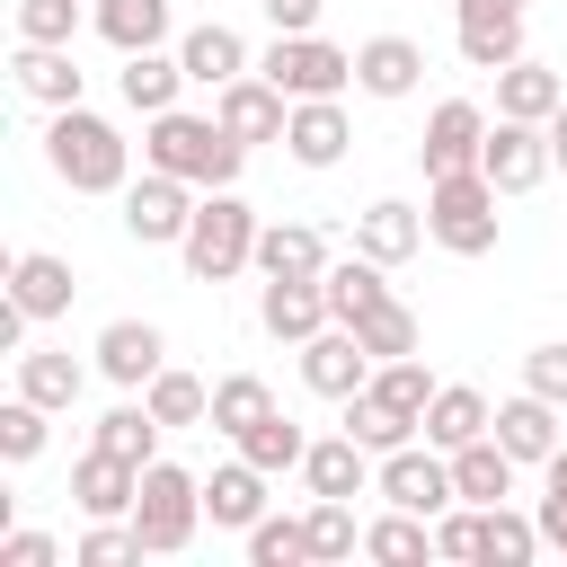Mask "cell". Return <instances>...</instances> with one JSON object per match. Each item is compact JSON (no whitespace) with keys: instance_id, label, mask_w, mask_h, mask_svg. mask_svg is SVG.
<instances>
[{"instance_id":"cell-12","label":"cell","mask_w":567,"mask_h":567,"mask_svg":"<svg viewBox=\"0 0 567 567\" xmlns=\"http://www.w3.org/2000/svg\"><path fill=\"white\" fill-rule=\"evenodd\" d=\"M301 381H310L319 399H337V408H346V399H354V390L372 381V346H363V337H354L346 319H328V328H319V337L301 346Z\"/></svg>"},{"instance_id":"cell-53","label":"cell","mask_w":567,"mask_h":567,"mask_svg":"<svg viewBox=\"0 0 567 567\" xmlns=\"http://www.w3.org/2000/svg\"><path fill=\"white\" fill-rule=\"evenodd\" d=\"M452 9H523V0H452Z\"/></svg>"},{"instance_id":"cell-29","label":"cell","mask_w":567,"mask_h":567,"mask_svg":"<svg viewBox=\"0 0 567 567\" xmlns=\"http://www.w3.org/2000/svg\"><path fill=\"white\" fill-rule=\"evenodd\" d=\"M558 97H567V80H558L549 62H532V53L496 71V115H523V124H549V115H558Z\"/></svg>"},{"instance_id":"cell-4","label":"cell","mask_w":567,"mask_h":567,"mask_svg":"<svg viewBox=\"0 0 567 567\" xmlns=\"http://www.w3.org/2000/svg\"><path fill=\"white\" fill-rule=\"evenodd\" d=\"M496 186L487 168H452V177H425V230L443 257H487L496 248Z\"/></svg>"},{"instance_id":"cell-11","label":"cell","mask_w":567,"mask_h":567,"mask_svg":"<svg viewBox=\"0 0 567 567\" xmlns=\"http://www.w3.org/2000/svg\"><path fill=\"white\" fill-rule=\"evenodd\" d=\"M213 115H221V133H230V142H284L292 97H284L266 71H239L230 89H213Z\"/></svg>"},{"instance_id":"cell-5","label":"cell","mask_w":567,"mask_h":567,"mask_svg":"<svg viewBox=\"0 0 567 567\" xmlns=\"http://www.w3.org/2000/svg\"><path fill=\"white\" fill-rule=\"evenodd\" d=\"M204 523V478L177 470V461H142V496H133V532L151 558H177Z\"/></svg>"},{"instance_id":"cell-36","label":"cell","mask_w":567,"mask_h":567,"mask_svg":"<svg viewBox=\"0 0 567 567\" xmlns=\"http://www.w3.org/2000/svg\"><path fill=\"white\" fill-rule=\"evenodd\" d=\"M142 399H151L159 425H213V381H195V372H177V363H159Z\"/></svg>"},{"instance_id":"cell-41","label":"cell","mask_w":567,"mask_h":567,"mask_svg":"<svg viewBox=\"0 0 567 567\" xmlns=\"http://www.w3.org/2000/svg\"><path fill=\"white\" fill-rule=\"evenodd\" d=\"M266 408H275V390H266L257 372H221V381H213V434H248Z\"/></svg>"},{"instance_id":"cell-48","label":"cell","mask_w":567,"mask_h":567,"mask_svg":"<svg viewBox=\"0 0 567 567\" xmlns=\"http://www.w3.org/2000/svg\"><path fill=\"white\" fill-rule=\"evenodd\" d=\"M434 558H478V505H470V514H461V505L434 514Z\"/></svg>"},{"instance_id":"cell-18","label":"cell","mask_w":567,"mask_h":567,"mask_svg":"<svg viewBox=\"0 0 567 567\" xmlns=\"http://www.w3.org/2000/svg\"><path fill=\"white\" fill-rule=\"evenodd\" d=\"M177 62H186V80H195V89H230L239 71H257V62H248V35H239V27H221V18L186 27V35H177Z\"/></svg>"},{"instance_id":"cell-34","label":"cell","mask_w":567,"mask_h":567,"mask_svg":"<svg viewBox=\"0 0 567 567\" xmlns=\"http://www.w3.org/2000/svg\"><path fill=\"white\" fill-rule=\"evenodd\" d=\"M80 381H89V363H80V354H62V346H27V354H18V390H27V399H44V408H71V399H80Z\"/></svg>"},{"instance_id":"cell-37","label":"cell","mask_w":567,"mask_h":567,"mask_svg":"<svg viewBox=\"0 0 567 567\" xmlns=\"http://www.w3.org/2000/svg\"><path fill=\"white\" fill-rule=\"evenodd\" d=\"M230 443H239V452H248V461H257L266 478H284V470H301V452H310V434H301V425H292L284 408H266V416H257L248 434H230Z\"/></svg>"},{"instance_id":"cell-39","label":"cell","mask_w":567,"mask_h":567,"mask_svg":"<svg viewBox=\"0 0 567 567\" xmlns=\"http://www.w3.org/2000/svg\"><path fill=\"white\" fill-rule=\"evenodd\" d=\"M354 337L372 346V363H390V354H416V346H425V328H416V310H408L399 292H381V301L354 319Z\"/></svg>"},{"instance_id":"cell-3","label":"cell","mask_w":567,"mask_h":567,"mask_svg":"<svg viewBox=\"0 0 567 567\" xmlns=\"http://www.w3.org/2000/svg\"><path fill=\"white\" fill-rule=\"evenodd\" d=\"M257 213L239 204V186H213L204 204H195V221H186V239H177V257H186V275L195 284H230L239 266H257Z\"/></svg>"},{"instance_id":"cell-33","label":"cell","mask_w":567,"mask_h":567,"mask_svg":"<svg viewBox=\"0 0 567 567\" xmlns=\"http://www.w3.org/2000/svg\"><path fill=\"white\" fill-rule=\"evenodd\" d=\"M381 275H390V266H381V257H363V248H354V257H328V275H319V284H328V310L354 328V319H363V310L390 292Z\"/></svg>"},{"instance_id":"cell-24","label":"cell","mask_w":567,"mask_h":567,"mask_svg":"<svg viewBox=\"0 0 567 567\" xmlns=\"http://www.w3.org/2000/svg\"><path fill=\"white\" fill-rule=\"evenodd\" d=\"M496 443H505L523 470H540V461L558 452V399H540V390H514V399L496 408Z\"/></svg>"},{"instance_id":"cell-40","label":"cell","mask_w":567,"mask_h":567,"mask_svg":"<svg viewBox=\"0 0 567 567\" xmlns=\"http://www.w3.org/2000/svg\"><path fill=\"white\" fill-rule=\"evenodd\" d=\"M159 434H168V425L151 416V399H124V408H106V416H97V443H106V452H124L133 470H142V461H159Z\"/></svg>"},{"instance_id":"cell-14","label":"cell","mask_w":567,"mask_h":567,"mask_svg":"<svg viewBox=\"0 0 567 567\" xmlns=\"http://www.w3.org/2000/svg\"><path fill=\"white\" fill-rule=\"evenodd\" d=\"M89 354H97V372H106L115 390H151V372L168 363V337H159L151 319H106Z\"/></svg>"},{"instance_id":"cell-6","label":"cell","mask_w":567,"mask_h":567,"mask_svg":"<svg viewBox=\"0 0 567 567\" xmlns=\"http://www.w3.org/2000/svg\"><path fill=\"white\" fill-rule=\"evenodd\" d=\"M257 71H266L284 97H346V89H354V53L328 44L319 27H310V35H275V44L257 53Z\"/></svg>"},{"instance_id":"cell-45","label":"cell","mask_w":567,"mask_h":567,"mask_svg":"<svg viewBox=\"0 0 567 567\" xmlns=\"http://www.w3.org/2000/svg\"><path fill=\"white\" fill-rule=\"evenodd\" d=\"M248 558H257V567H301V558H310V523H292V514L248 523Z\"/></svg>"},{"instance_id":"cell-44","label":"cell","mask_w":567,"mask_h":567,"mask_svg":"<svg viewBox=\"0 0 567 567\" xmlns=\"http://www.w3.org/2000/svg\"><path fill=\"white\" fill-rule=\"evenodd\" d=\"M310 558H354L363 549V532H354V505L346 496H310Z\"/></svg>"},{"instance_id":"cell-13","label":"cell","mask_w":567,"mask_h":567,"mask_svg":"<svg viewBox=\"0 0 567 567\" xmlns=\"http://www.w3.org/2000/svg\"><path fill=\"white\" fill-rule=\"evenodd\" d=\"M478 151H487V115H478L470 97H443V106L425 115V142H416V159H425V177H452V168H478Z\"/></svg>"},{"instance_id":"cell-23","label":"cell","mask_w":567,"mask_h":567,"mask_svg":"<svg viewBox=\"0 0 567 567\" xmlns=\"http://www.w3.org/2000/svg\"><path fill=\"white\" fill-rule=\"evenodd\" d=\"M9 80H18V97H35L44 115H53V106H80V62H71V44H18V53H9Z\"/></svg>"},{"instance_id":"cell-49","label":"cell","mask_w":567,"mask_h":567,"mask_svg":"<svg viewBox=\"0 0 567 567\" xmlns=\"http://www.w3.org/2000/svg\"><path fill=\"white\" fill-rule=\"evenodd\" d=\"M53 532H0V567H53Z\"/></svg>"},{"instance_id":"cell-20","label":"cell","mask_w":567,"mask_h":567,"mask_svg":"<svg viewBox=\"0 0 567 567\" xmlns=\"http://www.w3.org/2000/svg\"><path fill=\"white\" fill-rule=\"evenodd\" d=\"M425 239H434V230H425V213H416V204H399V195H381V204H363V213H354V248H363V257H381V266H408Z\"/></svg>"},{"instance_id":"cell-50","label":"cell","mask_w":567,"mask_h":567,"mask_svg":"<svg viewBox=\"0 0 567 567\" xmlns=\"http://www.w3.org/2000/svg\"><path fill=\"white\" fill-rule=\"evenodd\" d=\"M257 9H266V27H275V35H310L328 0H257Z\"/></svg>"},{"instance_id":"cell-42","label":"cell","mask_w":567,"mask_h":567,"mask_svg":"<svg viewBox=\"0 0 567 567\" xmlns=\"http://www.w3.org/2000/svg\"><path fill=\"white\" fill-rule=\"evenodd\" d=\"M372 390H381V399H390V408H408V416H416V425H425V399H434V390H443V381H434V372H425V363H416V354H390V363H372Z\"/></svg>"},{"instance_id":"cell-27","label":"cell","mask_w":567,"mask_h":567,"mask_svg":"<svg viewBox=\"0 0 567 567\" xmlns=\"http://www.w3.org/2000/svg\"><path fill=\"white\" fill-rule=\"evenodd\" d=\"M478 434H496V408H487L470 381H443V390L425 399V443L461 452V443H478Z\"/></svg>"},{"instance_id":"cell-43","label":"cell","mask_w":567,"mask_h":567,"mask_svg":"<svg viewBox=\"0 0 567 567\" xmlns=\"http://www.w3.org/2000/svg\"><path fill=\"white\" fill-rule=\"evenodd\" d=\"M44 425H53V408L27 399V390H9V408H0V461H35L44 452Z\"/></svg>"},{"instance_id":"cell-22","label":"cell","mask_w":567,"mask_h":567,"mask_svg":"<svg viewBox=\"0 0 567 567\" xmlns=\"http://www.w3.org/2000/svg\"><path fill=\"white\" fill-rule=\"evenodd\" d=\"M204 523L213 532H248V523H266V470L239 452V461H221L213 478H204Z\"/></svg>"},{"instance_id":"cell-26","label":"cell","mask_w":567,"mask_h":567,"mask_svg":"<svg viewBox=\"0 0 567 567\" xmlns=\"http://www.w3.org/2000/svg\"><path fill=\"white\" fill-rule=\"evenodd\" d=\"M115 89H124V106H133V115H168V106H177V89H195V80H186V62H177V53H159V44H151V53H124Z\"/></svg>"},{"instance_id":"cell-16","label":"cell","mask_w":567,"mask_h":567,"mask_svg":"<svg viewBox=\"0 0 567 567\" xmlns=\"http://www.w3.org/2000/svg\"><path fill=\"white\" fill-rule=\"evenodd\" d=\"M425 80V44L416 35H363L354 44V89L363 97H416Z\"/></svg>"},{"instance_id":"cell-35","label":"cell","mask_w":567,"mask_h":567,"mask_svg":"<svg viewBox=\"0 0 567 567\" xmlns=\"http://www.w3.org/2000/svg\"><path fill=\"white\" fill-rule=\"evenodd\" d=\"M532 549H549V540H540V514H514V505H478V558H487V567H523Z\"/></svg>"},{"instance_id":"cell-46","label":"cell","mask_w":567,"mask_h":567,"mask_svg":"<svg viewBox=\"0 0 567 567\" xmlns=\"http://www.w3.org/2000/svg\"><path fill=\"white\" fill-rule=\"evenodd\" d=\"M80 35V0H18V44H71Z\"/></svg>"},{"instance_id":"cell-32","label":"cell","mask_w":567,"mask_h":567,"mask_svg":"<svg viewBox=\"0 0 567 567\" xmlns=\"http://www.w3.org/2000/svg\"><path fill=\"white\" fill-rule=\"evenodd\" d=\"M168 9H177V0H97L89 27H97L115 53H151V44L168 35Z\"/></svg>"},{"instance_id":"cell-47","label":"cell","mask_w":567,"mask_h":567,"mask_svg":"<svg viewBox=\"0 0 567 567\" xmlns=\"http://www.w3.org/2000/svg\"><path fill=\"white\" fill-rule=\"evenodd\" d=\"M523 390H540V399H558V408H567V337H549V346H532V354H523Z\"/></svg>"},{"instance_id":"cell-21","label":"cell","mask_w":567,"mask_h":567,"mask_svg":"<svg viewBox=\"0 0 567 567\" xmlns=\"http://www.w3.org/2000/svg\"><path fill=\"white\" fill-rule=\"evenodd\" d=\"M71 257H53V248H18L9 257V301L27 310V319H62L71 310Z\"/></svg>"},{"instance_id":"cell-9","label":"cell","mask_w":567,"mask_h":567,"mask_svg":"<svg viewBox=\"0 0 567 567\" xmlns=\"http://www.w3.org/2000/svg\"><path fill=\"white\" fill-rule=\"evenodd\" d=\"M478 168H487V186L496 195H532L558 159H549V124H523V115H496L487 124V151H478Z\"/></svg>"},{"instance_id":"cell-7","label":"cell","mask_w":567,"mask_h":567,"mask_svg":"<svg viewBox=\"0 0 567 567\" xmlns=\"http://www.w3.org/2000/svg\"><path fill=\"white\" fill-rule=\"evenodd\" d=\"M372 496H381V505H408V514L434 523L443 505H461V487H452V452H443V443H399V452H381Z\"/></svg>"},{"instance_id":"cell-10","label":"cell","mask_w":567,"mask_h":567,"mask_svg":"<svg viewBox=\"0 0 567 567\" xmlns=\"http://www.w3.org/2000/svg\"><path fill=\"white\" fill-rule=\"evenodd\" d=\"M328 319H337V310H328V284H319V275H266V284H257V328H266V337L310 346Z\"/></svg>"},{"instance_id":"cell-51","label":"cell","mask_w":567,"mask_h":567,"mask_svg":"<svg viewBox=\"0 0 567 567\" xmlns=\"http://www.w3.org/2000/svg\"><path fill=\"white\" fill-rule=\"evenodd\" d=\"M540 496H567V452H549V461H540Z\"/></svg>"},{"instance_id":"cell-17","label":"cell","mask_w":567,"mask_h":567,"mask_svg":"<svg viewBox=\"0 0 567 567\" xmlns=\"http://www.w3.org/2000/svg\"><path fill=\"white\" fill-rule=\"evenodd\" d=\"M452 44L470 71H505L523 62V9H452Z\"/></svg>"},{"instance_id":"cell-30","label":"cell","mask_w":567,"mask_h":567,"mask_svg":"<svg viewBox=\"0 0 567 567\" xmlns=\"http://www.w3.org/2000/svg\"><path fill=\"white\" fill-rule=\"evenodd\" d=\"M257 275H328L319 221H266L257 230Z\"/></svg>"},{"instance_id":"cell-25","label":"cell","mask_w":567,"mask_h":567,"mask_svg":"<svg viewBox=\"0 0 567 567\" xmlns=\"http://www.w3.org/2000/svg\"><path fill=\"white\" fill-rule=\"evenodd\" d=\"M372 470H381V461H372L354 434H328V443H310V452H301V478H310V496H346V505H354V496L372 487Z\"/></svg>"},{"instance_id":"cell-19","label":"cell","mask_w":567,"mask_h":567,"mask_svg":"<svg viewBox=\"0 0 567 567\" xmlns=\"http://www.w3.org/2000/svg\"><path fill=\"white\" fill-rule=\"evenodd\" d=\"M346 142H354V124H346V106H337V97H292L284 151H292L301 168H337V159H346Z\"/></svg>"},{"instance_id":"cell-28","label":"cell","mask_w":567,"mask_h":567,"mask_svg":"<svg viewBox=\"0 0 567 567\" xmlns=\"http://www.w3.org/2000/svg\"><path fill=\"white\" fill-rule=\"evenodd\" d=\"M514 470H523V461H514L496 434H478V443L452 452V487H461V505H505V496H514Z\"/></svg>"},{"instance_id":"cell-38","label":"cell","mask_w":567,"mask_h":567,"mask_svg":"<svg viewBox=\"0 0 567 567\" xmlns=\"http://www.w3.org/2000/svg\"><path fill=\"white\" fill-rule=\"evenodd\" d=\"M425 549H434V523L408 514V505H390L381 523H363V558H381V567H416Z\"/></svg>"},{"instance_id":"cell-8","label":"cell","mask_w":567,"mask_h":567,"mask_svg":"<svg viewBox=\"0 0 567 567\" xmlns=\"http://www.w3.org/2000/svg\"><path fill=\"white\" fill-rule=\"evenodd\" d=\"M195 204H204V186H186V177H168V168H142V177L124 186V230H133L142 248H177L186 221H195Z\"/></svg>"},{"instance_id":"cell-15","label":"cell","mask_w":567,"mask_h":567,"mask_svg":"<svg viewBox=\"0 0 567 567\" xmlns=\"http://www.w3.org/2000/svg\"><path fill=\"white\" fill-rule=\"evenodd\" d=\"M133 496H142V470H133L124 452L89 443V452L71 461V505H80L89 523H106V514H133Z\"/></svg>"},{"instance_id":"cell-1","label":"cell","mask_w":567,"mask_h":567,"mask_svg":"<svg viewBox=\"0 0 567 567\" xmlns=\"http://www.w3.org/2000/svg\"><path fill=\"white\" fill-rule=\"evenodd\" d=\"M44 168H53L71 195H124V186H133V142H124L106 115H89V106H53V124H44Z\"/></svg>"},{"instance_id":"cell-52","label":"cell","mask_w":567,"mask_h":567,"mask_svg":"<svg viewBox=\"0 0 567 567\" xmlns=\"http://www.w3.org/2000/svg\"><path fill=\"white\" fill-rule=\"evenodd\" d=\"M549 159L567 168V97H558V115H549Z\"/></svg>"},{"instance_id":"cell-31","label":"cell","mask_w":567,"mask_h":567,"mask_svg":"<svg viewBox=\"0 0 567 567\" xmlns=\"http://www.w3.org/2000/svg\"><path fill=\"white\" fill-rule=\"evenodd\" d=\"M346 434H354V443H363V452H372V461H381V452H399V443H416V434H425V425H416V416H408V408H390V399H381V390H372V381H363V390H354V399H346Z\"/></svg>"},{"instance_id":"cell-2","label":"cell","mask_w":567,"mask_h":567,"mask_svg":"<svg viewBox=\"0 0 567 567\" xmlns=\"http://www.w3.org/2000/svg\"><path fill=\"white\" fill-rule=\"evenodd\" d=\"M239 159H248V142H230L221 115H186V106L142 115V168H168L213 195V186H239Z\"/></svg>"}]
</instances>
